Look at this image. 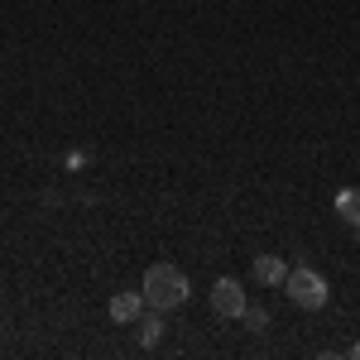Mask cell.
<instances>
[{"instance_id": "obj_1", "label": "cell", "mask_w": 360, "mask_h": 360, "mask_svg": "<svg viewBox=\"0 0 360 360\" xmlns=\"http://www.w3.org/2000/svg\"><path fill=\"white\" fill-rule=\"evenodd\" d=\"M144 303L159 307V312H173V307L188 303V293H193V283H188V274L178 269V264H168V259H159V264H149L144 269Z\"/></svg>"}, {"instance_id": "obj_2", "label": "cell", "mask_w": 360, "mask_h": 360, "mask_svg": "<svg viewBox=\"0 0 360 360\" xmlns=\"http://www.w3.org/2000/svg\"><path fill=\"white\" fill-rule=\"evenodd\" d=\"M283 293L303 307V312H322L327 307V278L317 274V269H307V264H293L288 278H283Z\"/></svg>"}, {"instance_id": "obj_3", "label": "cell", "mask_w": 360, "mask_h": 360, "mask_svg": "<svg viewBox=\"0 0 360 360\" xmlns=\"http://www.w3.org/2000/svg\"><path fill=\"white\" fill-rule=\"evenodd\" d=\"M245 307L250 303H245V283H240V278L221 274L212 283V312H217V317H240Z\"/></svg>"}, {"instance_id": "obj_4", "label": "cell", "mask_w": 360, "mask_h": 360, "mask_svg": "<svg viewBox=\"0 0 360 360\" xmlns=\"http://www.w3.org/2000/svg\"><path fill=\"white\" fill-rule=\"evenodd\" d=\"M250 274H255V283H264V288H283V278H288V264H283L278 255H255Z\"/></svg>"}, {"instance_id": "obj_5", "label": "cell", "mask_w": 360, "mask_h": 360, "mask_svg": "<svg viewBox=\"0 0 360 360\" xmlns=\"http://www.w3.org/2000/svg\"><path fill=\"white\" fill-rule=\"evenodd\" d=\"M144 288L139 293H115L111 298V322H120V327H130V322H139V312H144Z\"/></svg>"}, {"instance_id": "obj_6", "label": "cell", "mask_w": 360, "mask_h": 360, "mask_svg": "<svg viewBox=\"0 0 360 360\" xmlns=\"http://www.w3.org/2000/svg\"><path fill=\"white\" fill-rule=\"evenodd\" d=\"M135 336H139V346H144V351H154V346H159V336H164V312H159V307H149V312H139V322H135Z\"/></svg>"}, {"instance_id": "obj_7", "label": "cell", "mask_w": 360, "mask_h": 360, "mask_svg": "<svg viewBox=\"0 0 360 360\" xmlns=\"http://www.w3.org/2000/svg\"><path fill=\"white\" fill-rule=\"evenodd\" d=\"M336 217L351 226L360 236V188H346V193H336Z\"/></svg>"}, {"instance_id": "obj_8", "label": "cell", "mask_w": 360, "mask_h": 360, "mask_svg": "<svg viewBox=\"0 0 360 360\" xmlns=\"http://www.w3.org/2000/svg\"><path fill=\"white\" fill-rule=\"evenodd\" d=\"M240 322H245L250 332H264V327H269V312H264V307H245V312H240Z\"/></svg>"}, {"instance_id": "obj_9", "label": "cell", "mask_w": 360, "mask_h": 360, "mask_svg": "<svg viewBox=\"0 0 360 360\" xmlns=\"http://www.w3.org/2000/svg\"><path fill=\"white\" fill-rule=\"evenodd\" d=\"M351 360H360V341H356V346H351Z\"/></svg>"}]
</instances>
